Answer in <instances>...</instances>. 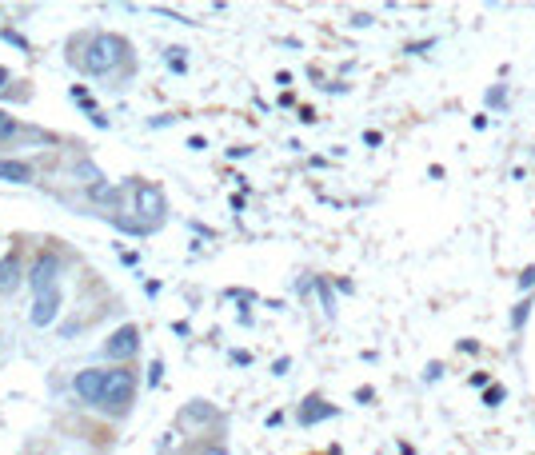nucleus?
Returning a JSON list of instances; mask_svg holds the SVG:
<instances>
[{"instance_id":"7","label":"nucleus","mask_w":535,"mask_h":455,"mask_svg":"<svg viewBox=\"0 0 535 455\" xmlns=\"http://www.w3.org/2000/svg\"><path fill=\"white\" fill-rule=\"evenodd\" d=\"M57 315H60V292L52 287V292H44V296H36V304H32V328H52L57 323Z\"/></svg>"},{"instance_id":"15","label":"nucleus","mask_w":535,"mask_h":455,"mask_svg":"<svg viewBox=\"0 0 535 455\" xmlns=\"http://www.w3.org/2000/svg\"><path fill=\"white\" fill-rule=\"evenodd\" d=\"M16 132V120L5 113V108H0V141H8V136Z\"/></svg>"},{"instance_id":"22","label":"nucleus","mask_w":535,"mask_h":455,"mask_svg":"<svg viewBox=\"0 0 535 455\" xmlns=\"http://www.w3.org/2000/svg\"><path fill=\"white\" fill-rule=\"evenodd\" d=\"M367 24H372V16H367V13H359V16H352V29H367Z\"/></svg>"},{"instance_id":"23","label":"nucleus","mask_w":535,"mask_h":455,"mask_svg":"<svg viewBox=\"0 0 535 455\" xmlns=\"http://www.w3.org/2000/svg\"><path fill=\"white\" fill-rule=\"evenodd\" d=\"M188 148H192V152H204V148H208V141H204V136H192V141H188Z\"/></svg>"},{"instance_id":"26","label":"nucleus","mask_w":535,"mask_h":455,"mask_svg":"<svg viewBox=\"0 0 535 455\" xmlns=\"http://www.w3.org/2000/svg\"><path fill=\"white\" fill-rule=\"evenodd\" d=\"M487 105H503V88H492V92H487Z\"/></svg>"},{"instance_id":"20","label":"nucleus","mask_w":535,"mask_h":455,"mask_svg":"<svg viewBox=\"0 0 535 455\" xmlns=\"http://www.w3.org/2000/svg\"><path fill=\"white\" fill-rule=\"evenodd\" d=\"M288 368H292V359H288V356H280V359L272 364V376H288Z\"/></svg>"},{"instance_id":"3","label":"nucleus","mask_w":535,"mask_h":455,"mask_svg":"<svg viewBox=\"0 0 535 455\" xmlns=\"http://www.w3.org/2000/svg\"><path fill=\"white\" fill-rule=\"evenodd\" d=\"M136 351H141V328H136V323H124V328H116L113 336H108V343H104V356L116 359V364L132 359Z\"/></svg>"},{"instance_id":"10","label":"nucleus","mask_w":535,"mask_h":455,"mask_svg":"<svg viewBox=\"0 0 535 455\" xmlns=\"http://www.w3.org/2000/svg\"><path fill=\"white\" fill-rule=\"evenodd\" d=\"M0 180H8V184H32V168L24 160H0Z\"/></svg>"},{"instance_id":"6","label":"nucleus","mask_w":535,"mask_h":455,"mask_svg":"<svg viewBox=\"0 0 535 455\" xmlns=\"http://www.w3.org/2000/svg\"><path fill=\"white\" fill-rule=\"evenodd\" d=\"M336 415H340L336 404H328L324 396H308V399L300 404L296 420H300V427H316V423H324V420H336Z\"/></svg>"},{"instance_id":"4","label":"nucleus","mask_w":535,"mask_h":455,"mask_svg":"<svg viewBox=\"0 0 535 455\" xmlns=\"http://www.w3.org/2000/svg\"><path fill=\"white\" fill-rule=\"evenodd\" d=\"M57 276H60V256L57 252H41L36 256V264H32V272H29V287L36 296H44V292L57 287Z\"/></svg>"},{"instance_id":"8","label":"nucleus","mask_w":535,"mask_h":455,"mask_svg":"<svg viewBox=\"0 0 535 455\" xmlns=\"http://www.w3.org/2000/svg\"><path fill=\"white\" fill-rule=\"evenodd\" d=\"M21 284H29V276H24V268H21V256L8 252L5 259H0V292L13 296Z\"/></svg>"},{"instance_id":"27","label":"nucleus","mask_w":535,"mask_h":455,"mask_svg":"<svg viewBox=\"0 0 535 455\" xmlns=\"http://www.w3.org/2000/svg\"><path fill=\"white\" fill-rule=\"evenodd\" d=\"M8 85V68H5V64H0V88H5Z\"/></svg>"},{"instance_id":"5","label":"nucleus","mask_w":535,"mask_h":455,"mask_svg":"<svg viewBox=\"0 0 535 455\" xmlns=\"http://www.w3.org/2000/svg\"><path fill=\"white\" fill-rule=\"evenodd\" d=\"M104 384H108L104 368H85V371H77V379H72V392H77V399H85V404H100Z\"/></svg>"},{"instance_id":"2","label":"nucleus","mask_w":535,"mask_h":455,"mask_svg":"<svg viewBox=\"0 0 535 455\" xmlns=\"http://www.w3.org/2000/svg\"><path fill=\"white\" fill-rule=\"evenodd\" d=\"M132 396H136V376L128 368H116L108 371V384H104V396H100V412L108 415H124L132 407Z\"/></svg>"},{"instance_id":"9","label":"nucleus","mask_w":535,"mask_h":455,"mask_svg":"<svg viewBox=\"0 0 535 455\" xmlns=\"http://www.w3.org/2000/svg\"><path fill=\"white\" fill-rule=\"evenodd\" d=\"M136 212H141V216H160L164 212V196L156 184H141V188H136Z\"/></svg>"},{"instance_id":"16","label":"nucleus","mask_w":535,"mask_h":455,"mask_svg":"<svg viewBox=\"0 0 535 455\" xmlns=\"http://www.w3.org/2000/svg\"><path fill=\"white\" fill-rule=\"evenodd\" d=\"M160 379H164V364L160 359H152L149 364V387H160Z\"/></svg>"},{"instance_id":"25","label":"nucleus","mask_w":535,"mask_h":455,"mask_svg":"<svg viewBox=\"0 0 535 455\" xmlns=\"http://www.w3.org/2000/svg\"><path fill=\"white\" fill-rule=\"evenodd\" d=\"M364 144L376 148V144H384V136H380V132H364Z\"/></svg>"},{"instance_id":"24","label":"nucleus","mask_w":535,"mask_h":455,"mask_svg":"<svg viewBox=\"0 0 535 455\" xmlns=\"http://www.w3.org/2000/svg\"><path fill=\"white\" fill-rule=\"evenodd\" d=\"M356 399H359V404H372V399H376V392H372V387H359V392H356Z\"/></svg>"},{"instance_id":"11","label":"nucleus","mask_w":535,"mask_h":455,"mask_svg":"<svg viewBox=\"0 0 535 455\" xmlns=\"http://www.w3.org/2000/svg\"><path fill=\"white\" fill-rule=\"evenodd\" d=\"M120 192H124L120 184H104V180H100V184H92V188H88V196L96 200V204H116Z\"/></svg>"},{"instance_id":"21","label":"nucleus","mask_w":535,"mask_h":455,"mask_svg":"<svg viewBox=\"0 0 535 455\" xmlns=\"http://www.w3.org/2000/svg\"><path fill=\"white\" fill-rule=\"evenodd\" d=\"M5 41H8V44H16V49H29V41H24V36H16L13 29H8V32H5Z\"/></svg>"},{"instance_id":"18","label":"nucleus","mask_w":535,"mask_h":455,"mask_svg":"<svg viewBox=\"0 0 535 455\" xmlns=\"http://www.w3.org/2000/svg\"><path fill=\"white\" fill-rule=\"evenodd\" d=\"M423 49H436V41H416V44H408V49H404V52H408V57H420Z\"/></svg>"},{"instance_id":"17","label":"nucleus","mask_w":535,"mask_h":455,"mask_svg":"<svg viewBox=\"0 0 535 455\" xmlns=\"http://www.w3.org/2000/svg\"><path fill=\"white\" fill-rule=\"evenodd\" d=\"M436 379H444V364H428V368H423V384H436Z\"/></svg>"},{"instance_id":"13","label":"nucleus","mask_w":535,"mask_h":455,"mask_svg":"<svg viewBox=\"0 0 535 455\" xmlns=\"http://www.w3.org/2000/svg\"><path fill=\"white\" fill-rule=\"evenodd\" d=\"M531 304H535V296H531V300H520V304H515V312H512V332H515V336H520V332H523V323H528Z\"/></svg>"},{"instance_id":"12","label":"nucleus","mask_w":535,"mask_h":455,"mask_svg":"<svg viewBox=\"0 0 535 455\" xmlns=\"http://www.w3.org/2000/svg\"><path fill=\"white\" fill-rule=\"evenodd\" d=\"M312 287H316V292H320V304H324V315L331 320V315H336V296H331V284L324 280V276H316V280H312Z\"/></svg>"},{"instance_id":"19","label":"nucleus","mask_w":535,"mask_h":455,"mask_svg":"<svg viewBox=\"0 0 535 455\" xmlns=\"http://www.w3.org/2000/svg\"><path fill=\"white\" fill-rule=\"evenodd\" d=\"M528 287H535V268H523L520 276V292H528Z\"/></svg>"},{"instance_id":"14","label":"nucleus","mask_w":535,"mask_h":455,"mask_svg":"<svg viewBox=\"0 0 535 455\" xmlns=\"http://www.w3.org/2000/svg\"><path fill=\"white\" fill-rule=\"evenodd\" d=\"M507 399V387L503 384H495V387H484V407H500Z\"/></svg>"},{"instance_id":"1","label":"nucleus","mask_w":535,"mask_h":455,"mask_svg":"<svg viewBox=\"0 0 535 455\" xmlns=\"http://www.w3.org/2000/svg\"><path fill=\"white\" fill-rule=\"evenodd\" d=\"M124 57H128V44L113 32H100V36H92L88 41L85 57H80V68H85L88 77H108V72L120 68V60Z\"/></svg>"}]
</instances>
